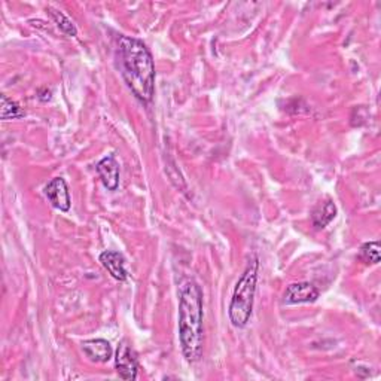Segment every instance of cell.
I'll return each mask as SVG.
<instances>
[{"label": "cell", "instance_id": "8992f818", "mask_svg": "<svg viewBox=\"0 0 381 381\" xmlns=\"http://www.w3.org/2000/svg\"><path fill=\"white\" fill-rule=\"evenodd\" d=\"M321 292L313 283L298 282L292 283L286 288L283 294V304L286 306H297V304H309L317 301Z\"/></svg>", "mask_w": 381, "mask_h": 381}, {"label": "cell", "instance_id": "277c9868", "mask_svg": "<svg viewBox=\"0 0 381 381\" xmlns=\"http://www.w3.org/2000/svg\"><path fill=\"white\" fill-rule=\"evenodd\" d=\"M115 370L120 378L122 380L133 381L137 378V373H138L137 353L131 347L129 341H122L118 346L117 358H115Z\"/></svg>", "mask_w": 381, "mask_h": 381}, {"label": "cell", "instance_id": "8fae6325", "mask_svg": "<svg viewBox=\"0 0 381 381\" xmlns=\"http://www.w3.org/2000/svg\"><path fill=\"white\" fill-rule=\"evenodd\" d=\"M24 115H25V112L21 109V106L17 103V101L9 98L5 94L0 96V118L6 121V120L22 118Z\"/></svg>", "mask_w": 381, "mask_h": 381}, {"label": "cell", "instance_id": "9c48e42d", "mask_svg": "<svg viewBox=\"0 0 381 381\" xmlns=\"http://www.w3.org/2000/svg\"><path fill=\"white\" fill-rule=\"evenodd\" d=\"M100 262L115 280L125 282L127 277H129V273L125 270V258L122 253L115 250H105L100 255Z\"/></svg>", "mask_w": 381, "mask_h": 381}, {"label": "cell", "instance_id": "ba28073f", "mask_svg": "<svg viewBox=\"0 0 381 381\" xmlns=\"http://www.w3.org/2000/svg\"><path fill=\"white\" fill-rule=\"evenodd\" d=\"M97 173L105 188L109 190H117L120 186V164L115 155L110 154L97 164Z\"/></svg>", "mask_w": 381, "mask_h": 381}, {"label": "cell", "instance_id": "52a82bcc", "mask_svg": "<svg viewBox=\"0 0 381 381\" xmlns=\"http://www.w3.org/2000/svg\"><path fill=\"white\" fill-rule=\"evenodd\" d=\"M82 351L88 358V361H91L94 363H106L113 356V350H112L110 342L103 338L84 341Z\"/></svg>", "mask_w": 381, "mask_h": 381}, {"label": "cell", "instance_id": "5bb4252c", "mask_svg": "<svg viewBox=\"0 0 381 381\" xmlns=\"http://www.w3.org/2000/svg\"><path fill=\"white\" fill-rule=\"evenodd\" d=\"M39 96V100L41 101H49L51 100V91L48 90V88H42V90H39V93H37Z\"/></svg>", "mask_w": 381, "mask_h": 381}, {"label": "cell", "instance_id": "4fadbf2b", "mask_svg": "<svg viewBox=\"0 0 381 381\" xmlns=\"http://www.w3.org/2000/svg\"><path fill=\"white\" fill-rule=\"evenodd\" d=\"M359 259L366 265H377L380 262V243L378 241H368L359 252Z\"/></svg>", "mask_w": 381, "mask_h": 381}, {"label": "cell", "instance_id": "7a4b0ae2", "mask_svg": "<svg viewBox=\"0 0 381 381\" xmlns=\"http://www.w3.org/2000/svg\"><path fill=\"white\" fill-rule=\"evenodd\" d=\"M179 341L185 359L195 363L205 350V309L202 290L197 282L188 280L179 294Z\"/></svg>", "mask_w": 381, "mask_h": 381}, {"label": "cell", "instance_id": "30bf717a", "mask_svg": "<svg viewBox=\"0 0 381 381\" xmlns=\"http://www.w3.org/2000/svg\"><path fill=\"white\" fill-rule=\"evenodd\" d=\"M337 216V206L332 200H326L317 205L311 212V222L317 230H323L329 224H331Z\"/></svg>", "mask_w": 381, "mask_h": 381}, {"label": "cell", "instance_id": "5b68a950", "mask_svg": "<svg viewBox=\"0 0 381 381\" xmlns=\"http://www.w3.org/2000/svg\"><path fill=\"white\" fill-rule=\"evenodd\" d=\"M44 193L48 201L51 202V206H53L54 209L65 212V213L70 210L72 198H70L67 183L63 177H54V179L45 186Z\"/></svg>", "mask_w": 381, "mask_h": 381}, {"label": "cell", "instance_id": "7c38bea8", "mask_svg": "<svg viewBox=\"0 0 381 381\" xmlns=\"http://www.w3.org/2000/svg\"><path fill=\"white\" fill-rule=\"evenodd\" d=\"M46 12L49 14V17L54 20V22L57 24V27H58L63 33L67 34V36H72V37H75L76 34H78V29H76V25L73 24V21H72L66 14H63L61 11L48 6V8H46Z\"/></svg>", "mask_w": 381, "mask_h": 381}, {"label": "cell", "instance_id": "3957f363", "mask_svg": "<svg viewBox=\"0 0 381 381\" xmlns=\"http://www.w3.org/2000/svg\"><path fill=\"white\" fill-rule=\"evenodd\" d=\"M258 271H259V261L253 258L249 261L245 273L241 274L235 285L234 294L228 309V316L235 328H245L253 311V301H255L257 294V283H258Z\"/></svg>", "mask_w": 381, "mask_h": 381}, {"label": "cell", "instance_id": "6da1fadb", "mask_svg": "<svg viewBox=\"0 0 381 381\" xmlns=\"http://www.w3.org/2000/svg\"><path fill=\"white\" fill-rule=\"evenodd\" d=\"M120 67L125 84L142 103H150L155 94V63L148 46L130 36L118 39Z\"/></svg>", "mask_w": 381, "mask_h": 381}]
</instances>
